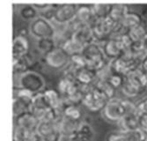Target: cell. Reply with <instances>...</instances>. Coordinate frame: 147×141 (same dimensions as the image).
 Listing matches in <instances>:
<instances>
[{
	"label": "cell",
	"instance_id": "6da1fadb",
	"mask_svg": "<svg viewBox=\"0 0 147 141\" xmlns=\"http://www.w3.org/2000/svg\"><path fill=\"white\" fill-rule=\"evenodd\" d=\"M83 57L86 62V67L97 72L107 62L101 46L97 43H92L85 47Z\"/></svg>",
	"mask_w": 147,
	"mask_h": 141
},
{
	"label": "cell",
	"instance_id": "7a4b0ae2",
	"mask_svg": "<svg viewBox=\"0 0 147 141\" xmlns=\"http://www.w3.org/2000/svg\"><path fill=\"white\" fill-rule=\"evenodd\" d=\"M109 100L100 90L94 87L84 95L82 104L91 112H99L103 110Z\"/></svg>",
	"mask_w": 147,
	"mask_h": 141
},
{
	"label": "cell",
	"instance_id": "3957f363",
	"mask_svg": "<svg viewBox=\"0 0 147 141\" xmlns=\"http://www.w3.org/2000/svg\"><path fill=\"white\" fill-rule=\"evenodd\" d=\"M31 34L38 39H47L53 38L55 34V27L52 25L51 21L42 18L37 17L34 19L30 25Z\"/></svg>",
	"mask_w": 147,
	"mask_h": 141
},
{
	"label": "cell",
	"instance_id": "277c9868",
	"mask_svg": "<svg viewBox=\"0 0 147 141\" xmlns=\"http://www.w3.org/2000/svg\"><path fill=\"white\" fill-rule=\"evenodd\" d=\"M103 115L107 120L119 123L126 115L123 100L113 98L108 101L103 109Z\"/></svg>",
	"mask_w": 147,
	"mask_h": 141
},
{
	"label": "cell",
	"instance_id": "5b68a950",
	"mask_svg": "<svg viewBox=\"0 0 147 141\" xmlns=\"http://www.w3.org/2000/svg\"><path fill=\"white\" fill-rule=\"evenodd\" d=\"M21 88L26 89L33 94L41 93L44 87V80L42 77L37 72L28 71L23 73L20 79Z\"/></svg>",
	"mask_w": 147,
	"mask_h": 141
},
{
	"label": "cell",
	"instance_id": "8992f818",
	"mask_svg": "<svg viewBox=\"0 0 147 141\" xmlns=\"http://www.w3.org/2000/svg\"><path fill=\"white\" fill-rule=\"evenodd\" d=\"M45 58L48 65L55 69H62L70 63V57L62 47H56L46 54Z\"/></svg>",
	"mask_w": 147,
	"mask_h": 141
},
{
	"label": "cell",
	"instance_id": "52a82bcc",
	"mask_svg": "<svg viewBox=\"0 0 147 141\" xmlns=\"http://www.w3.org/2000/svg\"><path fill=\"white\" fill-rule=\"evenodd\" d=\"M78 5L74 4H63L57 5L54 20L58 25L68 24L72 21L77 15Z\"/></svg>",
	"mask_w": 147,
	"mask_h": 141
},
{
	"label": "cell",
	"instance_id": "ba28073f",
	"mask_svg": "<svg viewBox=\"0 0 147 141\" xmlns=\"http://www.w3.org/2000/svg\"><path fill=\"white\" fill-rule=\"evenodd\" d=\"M36 132L45 141H58L61 136L57 122H41Z\"/></svg>",
	"mask_w": 147,
	"mask_h": 141
},
{
	"label": "cell",
	"instance_id": "9c48e42d",
	"mask_svg": "<svg viewBox=\"0 0 147 141\" xmlns=\"http://www.w3.org/2000/svg\"><path fill=\"white\" fill-rule=\"evenodd\" d=\"M14 118V126H17L24 131H36L40 123L32 111L24 112Z\"/></svg>",
	"mask_w": 147,
	"mask_h": 141
},
{
	"label": "cell",
	"instance_id": "30bf717a",
	"mask_svg": "<svg viewBox=\"0 0 147 141\" xmlns=\"http://www.w3.org/2000/svg\"><path fill=\"white\" fill-rule=\"evenodd\" d=\"M123 93L129 98H133L138 96L144 89L140 82L130 75L125 76V81L122 87Z\"/></svg>",
	"mask_w": 147,
	"mask_h": 141
},
{
	"label": "cell",
	"instance_id": "8fae6325",
	"mask_svg": "<svg viewBox=\"0 0 147 141\" xmlns=\"http://www.w3.org/2000/svg\"><path fill=\"white\" fill-rule=\"evenodd\" d=\"M58 125V129L61 135L73 137L76 132L78 131V128L80 122H77L74 120H71L70 118L65 117L63 116L59 118V120L57 122Z\"/></svg>",
	"mask_w": 147,
	"mask_h": 141
},
{
	"label": "cell",
	"instance_id": "7c38bea8",
	"mask_svg": "<svg viewBox=\"0 0 147 141\" xmlns=\"http://www.w3.org/2000/svg\"><path fill=\"white\" fill-rule=\"evenodd\" d=\"M76 40L83 43L85 46L91 44L92 43H95L94 34H93V30L91 26L82 25L73 34L72 36Z\"/></svg>",
	"mask_w": 147,
	"mask_h": 141
},
{
	"label": "cell",
	"instance_id": "4fadbf2b",
	"mask_svg": "<svg viewBox=\"0 0 147 141\" xmlns=\"http://www.w3.org/2000/svg\"><path fill=\"white\" fill-rule=\"evenodd\" d=\"M76 19L82 25H87V26H91V27H92L95 24L96 20H98L92 9V6L89 7L86 5L78 7Z\"/></svg>",
	"mask_w": 147,
	"mask_h": 141
},
{
	"label": "cell",
	"instance_id": "5bb4252c",
	"mask_svg": "<svg viewBox=\"0 0 147 141\" xmlns=\"http://www.w3.org/2000/svg\"><path fill=\"white\" fill-rule=\"evenodd\" d=\"M103 49V52L105 54V57L109 58L110 60L117 58L121 56L122 54V49L120 47L118 42L114 39V38H110L108 41H106L102 44H100Z\"/></svg>",
	"mask_w": 147,
	"mask_h": 141
},
{
	"label": "cell",
	"instance_id": "9a60e30c",
	"mask_svg": "<svg viewBox=\"0 0 147 141\" xmlns=\"http://www.w3.org/2000/svg\"><path fill=\"white\" fill-rule=\"evenodd\" d=\"M97 80V73L88 67L78 69L76 72V81L80 85L94 84Z\"/></svg>",
	"mask_w": 147,
	"mask_h": 141
},
{
	"label": "cell",
	"instance_id": "2e32d148",
	"mask_svg": "<svg viewBox=\"0 0 147 141\" xmlns=\"http://www.w3.org/2000/svg\"><path fill=\"white\" fill-rule=\"evenodd\" d=\"M122 131H134L140 129L138 115H125L123 118L118 123Z\"/></svg>",
	"mask_w": 147,
	"mask_h": 141
},
{
	"label": "cell",
	"instance_id": "e0dca14e",
	"mask_svg": "<svg viewBox=\"0 0 147 141\" xmlns=\"http://www.w3.org/2000/svg\"><path fill=\"white\" fill-rule=\"evenodd\" d=\"M43 94L48 107L59 110L63 101V98L61 97L60 94L53 90V89H48V90L43 92Z\"/></svg>",
	"mask_w": 147,
	"mask_h": 141
},
{
	"label": "cell",
	"instance_id": "ac0fdd59",
	"mask_svg": "<svg viewBox=\"0 0 147 141\" xmlns=\"http://www.w3.org/2000/svg\"><path fill=\"white\" fill-rule=\"evenodd\" d=\"M28 40L22 35H18L13 40L12 45V53L13 56L22 57L28 54Z\"/></svg>",
	"mask_w": 147,
	"mask_h": 141
},
{
	"label": "cell",
	"instance_id": "d6986e66",
	"mask_svg": "<svg viewBox=\"0 0 147 141\" xmlns=\"http://www.w3.org/2000/svg\"><path fill=\"white\" fill-rule=\"evenodd\" d=\"M85 45L76 40L75 38L71 37L63 45V49L66 53L69 55V57L78 55V54H82L83 50L85 49Z\"/></svg>",
	"mask_w": 147,
	"mask_h": 141
},
{
	"label": "cell",
	"instance_id": "ffe728a7",
	"mask_svg": "<svg viewBox=\"0 0 147 141\" xmlns=\"http://www.w3.org/2000/svg\"><path fill=\"white\" fill-rule=\"evenodd\" d=\"M92 137L91 126L86 123H79L78 131L72 137L74 141H90Z\"/></svg>",
	"mask_w": 147,
	"mask_h": 141
},
{
	"label": "cell",
	"instance_id": "44dd1931",
	"mask_svg": "<svg viewBox=\"0 0 147 141\" xmlns=\"http://www.w3.org/2000/svg\"><path fill=\"white\" fill-rule=\"evenodd\" d=\"M32 61L28 57V54L22 57L13 56V71L14 72H21L22 74L28 72V68L31 65Z\"/></svg>",
	"mask_w": 147,
	"mask_h": 141
},
{
	"label": "cell",
	"instance_id": "7402d4cb",
	"mask_svg": "<svg viewBox=\"0 0 147 141\" xmlns=\"http://www.w3.org/2000/svg\"><path fill=\"white\" fill-rule=\"evenodd\" d=\"M128 13H129V11H128L127 5H123V4H116V5H112L109 17L115 22L121 23Z\"/></svg>",
	"mask_w": 147,
	"mask_h": 141
},
{
	"label": "cell",
	"instance_id": "603a6c76",
	"mask_svg": "<svg viewBox=\"0 0 147 141\" xmlns=\"http://www.w3.org/2000/svg\"><path fill=\"white\" fill-rule=\"evenodd\" d=\"M121 24L123 25V27L127 31H129V29L141 25L142 20H141V17L138 13H136V12H129V13L125 16V18L121 22Z\"/></svg>",
	"mask_w": 147,
	"mask_h": 141
},
{
	"label": "cell",
	"instance_id": "cb8c5ba5",
	"mask_svg": "<svg viewBox=\"0 0 147 141\" xmlns=\"http://www.w3.org/2000/svg\"><path fill=\"white\" fill-rule=\"evenodd\" d=\"M95 87L100 90L109 100H111L115 97L116 89L109 83V81H102V80H96Z\"/></svg>",
	"mask_w": 147,
	"mask_h": 141
},
{
	"label": "cell",
	"instance_id": "d4e9b609",
	"mask_svg": "<svg viewBox=\"0 0 147 141\" xmlns=\"http://www.w3.org/2000/svg\"><path fill=\"white\" fill-rule=\"evenodd\" d=\"M146 34H147V32L145 31V28L143 26V24L129 29L127 33V34L130 38V40L133 42V43L143 42Z\"/></svg>",
	"mask_w": 147,
	"mask_h": 141
},
{
	"label": "cell",
	"instance_id": "484cf974",
	"mask_svg": "<svg viewBox=\"0 0 147 141\" xmlns=\"http://www.w3.org/2000/svg\"><path fill=\"white\" fill-rule=\"evenodd\" d=\"M112 5L110 4H94L92 5V9L97 19H104L109 17Z\"/></svg>",
	"mask_w": 147,
	"mask_h": 141
},
{
	"label": "cell",
	"instance_id": "4316f807",
	"mask_svg": "<svg viewBox=\"0 0 147 141\" xmlns=\"http://www.w3.org/2000/svg\"><path fill=\"white\" fill-rule=\"evenodd\" d=\"M62 114L65 117L70 118V119L77 121V122H79L82 117L81 111H80V109L78 108V106L69 105V104H67L63 109Z\"/></svg>",
	"mask_w": 147,
	"mask_h": 141
},
{
	"label": "cell",
	"instance_id": "83f0119b",
	"mask_svg": "<svg viewBox=\"0 0 147 141\" xmlns=\"http://www.w3.org/2000/svg\"><path fill=\"white\" fill-rule=\"evenodd\" d=\"M132 51L135 60L139 63H141L147 57V48L144 46L143 42L133 43Z\"/></svg>",
	"mask_w": 147,
	"mask_h": 141
},
{
	"label": "cell",
	"instance_id": "f1b7e54d",
	"mask_svg": "<svg viewBox=\"0 0 147 141\" xmlns=\"http://www.w3.org/2000/svg\"><path fill=\"white\" fill-rule=\"evenodd\" d=\"M34 94L26 90V89L20 88L15 93L14 97L20 100L22 103H24L30 110L32 109V104H33V98Z\"/></svg>",
	"mask_w": 147,
	"mask_h": 141
},
{
	"label": "cell",
	"instance_id": "f546056e",
	"mask_svg": "<svg viewBox=\"0 0 147 141\" xmlns=\"http://www.w3.org/2000/svg\"><path fill=\"white\" fill-rule=\"evenodd\" d=\"M97 80H102V81H109L110 77L112 76V74L114 73V71L112 69V65H111V62L107 61L104 65L102 67H100L97 72Z\"/></svg>",
	"mask_w": 147,
	"mask_h": 141
},
{
	"label": "cell",
	"instance_id": "4dcf8cb0",
	"mask_svg": "<svg viewBox=\"0 0 147 141\" xmlns=\"http://www.w3.org/2000/svg\"><path fill=\"white\" fill-rule=\"evenodd\" d=\"M37 47L41 51H42L45 54H48L51 50L54 49L57 46L52 38H47V39L38 40Z\"/></svg>",
	"mask_w": 147,
	"mask_h": 141
},
{
	"label": "cell",
	"instance_id": "1f68e13d",
	"mask_svg": "<svg viewBox=\"0 0 147 141\" xmlns=\"http://www.w3.org/2000/svg\"><path fill=\"white\" fill-rule=\"evenodd\" d=\"M122 132L125 134L129 141H144L146 135L141 129L134 130V131H122Z\"/></svg>",
	"mask_w": 147,
	"mask_h": 141
},
{
	"label": "cell",
	"instance_id": "d6a6232c",
	"mask_svg": "<svg viewBox=\"0 0 147 141\" xmlns=\"http://www.w3.org/2000/svg\"><path fill=\"white\" fill-rule=\"evenodd\" d=\"M43 108H49L48 105H47V103H46V101H45V97H44L43 92L35 94L34 95V98H33L32 109H43Z\"/></svg>",
	"mask_w": 147,
	"mask_h": 141
},
{
	"label": "cell",
	"instance_id": "836d02e7",
	"mask_svg": "<svg viewBox=\"0 0 147 141\" xmlns=\"http://www.w3.org/2000/svg\"><path fill=\"white\" fill-rule=\"evenodd\" d=\"M70 63L77 70L86 67V62L82 54H78L70 57Z\"/></svg>",
	"mask_w": 147,
	"mask_h": 141
},
{
	"label": "cell",
	"instance_id": "e575fe53",
	"mask_svg": "<svg viewBox=\"0 0 147 141\" xmlns=\"http://www.w3.org/2000/svg\"><path fill=\"white\" fill-rule=\"evenodd\" d=\"M37 12H38V11L34 7L33 5H31L24 6L20 11V14H21L22 18H24V19L31 20V19H34L36 17Z\"/></svg>",
	"mask_w": 147,
	"mask_h": 141
},
{
	"label": "cell",
	"instance_id": "d590c367",
	"mask_svg": "<svg viewBox=\"0 0 147 141\" xmlns=\"http://www.w3.org/2000/svg\"><path fill=\"white\" fill-rule=\"evenodd\" d=\"M109 81L115 89H117L119 87H123L124 81H125V76L114 72L112 74V76L110 77Z\"/></svg>",
	"mask_w": 147,
	"mask_h": 141
},
{
	"label": "cell",
	"instance_id": "8d00e7d4",
	"mask_svg": "<svg viewBox=\"0 0 147 141\" xmlns=\"http://www.w3.org/2000/svg\"><path fill=\"white\" fill-rule=\"evenodd\" d=\"M42 138L36 131L22 130L21 141H41Z\"/></svg>",
	"mask_w": 147,
	"mask_h": 141
},
{
	"label": "cell",
	"instance_id": "74e56055",
	"mask_svg": "<svg viewBox=\"0 0 147 141\" xmlns=\"http://www.w3.org/2000/svg\"><path fill=\"white\" fill-rule=\"evenodd\" d=\"M108 141H129V140L123 132H120L117 133L110 134L108 138Z\"/></svg>",
	"mask_w": 147,
	"mask_h": 141
},
{
	"label": "cell",
	"instance_id": "f35d334b",
	"mask_svg": "<svg viewBox=\"0 0 147 141\" xmlns=\"http://www.w3.org/2000/svg\"><path fill=\"white\" fill-rule=\"evenodd\" d=\"M137 108H138V115L147 114V97L138 102V103H137Z\"/></svg>",
	"mask_w": 147,
	"mask_h": 141
},
{
	"label": "cell",
	"instance_id": "ab89813d",
	"mask_svg": "<svg viewBox=\"0 0 147 141\" xmlns=\"http://www.w3.org/2000/svg\"><path fill=\"white\" fill-rule=\"evenodd\" d=\"M139 117V125H140V129L147 134V114H141L138 115Z\"/></svg>",
	"mask_w": 147,
	"mask_h": 141
},
{
	"label": "cell",
	"instance_id": "60d3db41",
	"mask_svg": "<svg viewBox=\"0 0 147 141\" xmlns=\"http://www.w3.org/2000/svg\"><path fill=\"white\" fill-rule=\"evenodd\" d=\"M33 5H34V7L37 11H44V10L49 8V7L52 5V4H46V3H43V4H33Z\"/></svg>",
	"mask_w": 147,
	"mask_h": 141
},
{
	"label": "cell",
	"instance_id": "b9f144b4",
	"mask_svg": "<svg viewBox=\"0 0 147 141\" xmlns=\"http://www.w3.org/2000/svg\"><path fill=\"white\" fill-rule=\"evenodd\" d=\"M58 141H74L72 137H69V136H64V135H61Z\"/></svg>",
	"mask_w": 147,
	"mask_h": 141
},
{
	"label": "cell",
	"instance_id": "7bdbcfd3",
	"mask_svg": "<svg viewBox=\"0 0 147 141\" xmlns=\"http://www.w3.org/2000/svg\"><path fill=\"white\" fill-rule=\"evenodd\" d=\"M140 67H141V69L147 74V57L141 63Z\"/></svg>",
	"mask_w": 147,
	"mask_h": 141
},
{
	"label": "cell",
	"instance_id": "ee69618b",
	"mask_svg": "<svg viewBox=\"0 0 147 141\" xmlns=\"http://www.w3.org/2000/svg\"><path fill=\"white\" fill-rule=\"evenodd\" d=\"M143 43H144V46H145V47L147 48V34H146V35H145V37H144V39Z\"/></svg>",
	"mask_w": 147,
	"mask_h": 141
},
{
	"label": "cell",
	"instance_id": "f6af8a7d",
	"mask_svg": "<svg viewBox=\"0 0 147 141\" xmlns=\"http://www.w3.org/2000/svg\"><path fill=\"white\" fill-rule=\"evenodd\" d=\"M144 90H147V80H146V83H145V87H144Z\"/></svg>",
	"mask_w": 147,
	"mask_h": 141
},
{
	"label": "cell",
	"instance_id": "bcb514c9",
	"mask_svg": "<svg viewBox=\"0 0 147 141\" xmlns=\"http://www.w3.org/2000/svg\"><path fill=\"white\" fill-rule=\"evenodd\" d=\"M144 141H147V134L145 135V138H144Z\"/></svg>",
	"mask_w": 147,
	"mask_h": 141
}]
</instances>
